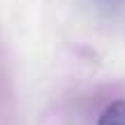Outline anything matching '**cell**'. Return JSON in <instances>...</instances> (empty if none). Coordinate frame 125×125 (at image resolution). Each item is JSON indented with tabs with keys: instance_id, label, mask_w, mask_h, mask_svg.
I'll list each match as a JSON object with an SVG mask.
<instances>
[{
	"instance_id": "obj_1",
	"label": "cell",
	"mask_w": 125,
	"mask_h": 125,
	"mask_svg": "<svg viewBox=\"0 0 125 125\" xmlns=\"http://www.w3.org/2000/svg\"><path fill=\"white\" fill-rule=\"evenodd\" d=\"M97 125H125V100L107 104V109L97 118Z\"/></svg>"
},
{
	"instance_id": "obj_2",
	"label": "cell",
	"mask_w": 125,
	"mask_h": 125,
	"mask_svg": "<svg viewBox=\"0 0 125 125\" xmlns=\"http://www.w3.org/2000/svg\"><path fill=\"white\" fill-rule=\"evenodd\" d=\"M93 2H95V7L102 14H107V16H116L125 7V0H93Z\"/></svg>"
}]
</instances>
